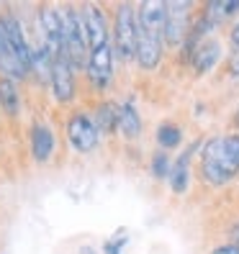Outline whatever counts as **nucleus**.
Segmentation results:
<instances>
[{
    "instance_id": "39448f33",
    "label": "nucleus",
    "mask_w": 239,
    "mask_h": 254,
    "mask_svg": "<svg viewBox=\"0 0 239 254\" xmlns=\"http://www.w3.org/2000/svg\"><path fill=\"white\" fill-rule=\"evenodd\" d=\"M193 18H196V5L188 3V0L165 3V47L170 49L183 47L193 28Z\"/></svg>"
},
{
    "instance_id": "ddd939ff",
    "label": "nucleus",
    "mask_w": 239,
    "mask_h": 254,
    "mask_svg": "<svg viewBox=\"0 0 239 254\" xmlns=\"http://www.w3.org/2000/svg\"><path fill=\"white\" fill-rule=\"evenodd\" d=\"M196 149H198V144H193L190 149L180 152V157L172 162V170H170L167 180H170V190L177 192V195H183V192L188 190V185H190V159H193V154H196Z\"/></svg>"
},
{
    "instance_id": "412c9836",
    "label": "nucleus",
    "mask_w": 239,
    "mask_h": 254,
    "mask_svg": "<svg viewBox=\"0 0 239 254\" xmlns=\"http://www.w3.org/2000/svg\"><path fill=\"white\" fill-rule=\"evenodd\" d=\"M208 254H239V244L237 242H224V244L214 247Z\"/></svg>"
},
{
    "instance_id": "4468645a",
    "label": "nucleus",
    "mask_w": 239,
    "mask_h": 254,
    "mask_svg": "<svg viewBox=\"0 0 239 254\" xmlns=\"http://www.w3.org/2000/svg\"><path fill=\"white\" fill-rule=\"evenodd\" d=\"M219 59H221V44L216 39H206L203 44H198V49L190 54L188 62L193 64V69H196L198 74H203L208 69H214Z\"/></svg>"
},
{
    "instance_id": "f257e3e1",
    "label": "nucleus",
    "mask_w": 239,
    "mask_h": 254,
    "mask_svg": "<svg viewBox=\"0 0 239 254\" xmlns=\"http://www.w3.org/2000/svg\"><path fill=\"white\" fill-rule=\"evenodd\" d=\"M137 64L144 72H152L159 67L162 54H165V3L159 0H147L137 5Z\"/></svg>"
},
{
    "instance_id": "a211bd4d",
    "label": "nucleus",
    "mask_w": 239,
    "mask_h": 254,
    "mask_svg": "<svg viewBox=\"0 0 239 254\" xmlns=\"http://www.w3.org/2000/svg\"><path fill=\"white\" fill-rule=\"evenodd\" d=\"M157 144H159L162 152H167V149H177V146L183 144V131H180V126L172 124V121H162V124L157 126Z\"/></svg>"
},
{
    "instance_id": "5701e85b",
    "label": "nucleus",
    "mask_w": 239,
    "mask_h": 254,
    "mask_svg": "<svg viewBox=\"0 0 239 254\" xmlns=\"http://www.w3.org/2000/svg\"><path fill=\"white\" fill-rule=\"evenodd\" d=\"M229 72L239 77V52H234V54H232V59H229Z\"/></svg>"
},
{
    "instance_id": "dca6fc26",
    "label": "nucleus",
    "mask_w": 239,
    "mask_h": 254,
    "mask_svg": "<svg viewBox=\"0 0 239 254\" xmlns=\"http://www.w3.org/2000/svg\"><path fill=\"white\" fill-rule=\"evenodd\" d=\"M0 108H3L10 118H16L21 113V93H18V82L13 77L0 74Z\"/></svg>"
},
{
    "instance_id": "aec40b11",
    "label": "nucleus",
    "mask_w": 239,
    "mask_h": 254,
    "mask_svg": "<svg viewBox=\"0 0 239 254\" xmlns=\"http://www.w3.org/2000/svg\"><path fill=\"white\" fill-rule=\"evenodd\" d=\"M124 244H126V236L118 234L116 239L106 242V247H103V254H121V252H124Z\"/></svg>"
},
{
    "instance_id": "6e6552de",
    "label": "nucleus",
    "mask_w": 239,
    "mask_h": 254,
    "mask_svg": "<svg viewBox=\"0 0 239 254\" xmlns=\"http://www.w3.org/2000/svg\"><path fill=\"white\" fill-rule=\"evenodd\" d=\"M0 23H3L5 34H8V41H10L13 52L18 54L23 69L31 72V67H34V47H31V44H28V39H26V31H23L21 18H18L13 10L5 8V10H0Z\"/></svg>"
},
{
    "instance_id": "423d86ee",
    "label": "nucleus",
    "mask_w": 239,
    "mask_h": 254,
    "mask_svg": "<svg viewBox=\"0 0 239 254\" xmlns=\"http://www.w3.org/2000/svg\"><path fill=\"white\" fill-rule=\"evenodd\" d=\"M67 141L72 144L75 152L90 154L93 149L98 146V141H100V131L95 126V118L82 113V111L72 113L67 118Z\"/></svg>"
},
{
    "instance_id": "2eb2a0df",
    "label": "nucleus",
    "mask_w": 239,
    "mask_h": 254,
    "mask_svg": "<svg viewBox=\"0 0 239 254\" xmlns=\"http://www.w3.org/2000/svg\"><path fill=\"white\" fill-rule=\"evenodd\" d=\"M118 131L126 139H137L142 133V116L134 100H121L118 103Z\"/></svg>"
},
{
    "instance_id": "6ab92c4d",
    "label": "nucleus",
    "mask_w": 239,
    "mask_h": 254,
    "mask_svg": "<svg viewBox=\"0 0 239 254\" xmlns=\"http://www.w3.org/2000/svg\"><path fill=\"white\" fill-rule=\"evenodd\" d=\"M170 170H172V162H170L167 152L157 149L155 157H152V175L157 177V180H165V177H170Z\"/></svg>"
},
{
    "instance_id": "7ed1b4c3",
    "label": "nucleus",
    "mask_w": 239,
    "mask_h": 254,
    "mask_svg": "<svg viewBox=\"0 0 239 254\" xmlns=\"http://www.w3.org/2000/svg\"><path fill=\"white\" fill-rule=\"evenodd\" d=\"M62 13V34H65V54L70 57V62L75 69H87L90 62V47H87V34L82 23L80 5H59Z\"/></svg>"
},
{
    "instance_id": "1a4fd4ad",
    "label": "nucleus",
    "mask_w": 239,
    "mask_h": 254,
    "mask_svg": "<svg viewBox=\"0 0 239 254\" xmlns=\"http://www.w3.org/2000/svg\"><path fill=\"white\" fill-rule=\"evenodd\" d=\"M80 13H82V23H85V34H87V47L98 49L103 44L111 41V34H108V13L103 10L100 5L95 3H82L80 5Z\"/></svg>"
},
{
    "instance_id": "9d476101",
    "label": "nucleus",
    "mask_w": 239,
    "mask_h": 254,
    "mask_svg": "<svg viewBox=\"0 0 239 254\" xmlns=\"http://www.w3.org/2000/svg\"><path fill=\"white\" fill-rule=\"evenodd\" d=\"M49 87L57 98V103H70L75 98V67L70 62V57L62 52L52 62V80Z\"/></svg>"
},
{
    "instance_id": "b1692460",
    "label": "nucleus",
    "mask_w": 239,
    "mask_h": 254,
    "mask_svg": "<svg viewBox=\"0 0 239 254\" xmlns=\"http://www.w3.org/2000/svg\"><path fill=\"white\" fill-rule=\"evenodd\" d=\"M232 236H234V239H232V242H237V244H239V223H237V226H234V231H232Z\"/></svg>"
},
{
    "instance_id": "f3484780",
    "label": "nucleus",
    "mask_w": 239,
    "mask_h": 254,
    "mask_svg": "<svg viewBox=\"0 0 239 254\" xmlns=\"http://www.w3.org/2000/svg\"><path fill=\"white\" fill-rule=\"evenodd\" d=\"M95 126L103 133H111L118 128V103L113 100H100L95 108Z\"/></svg>"
},
{
    "instance_id": "393cba45",
    "label": "nucleus",
    "mask_w": 239,
    "mask_h": 254,
    "mask_svg": "<svg viewBox=\"0 0 239 254\" xmlns=\"http://www.w3.org/2000/svg\"><path fill=\"white\" fill-rule=\"evenodd\" d=\"M234 126L239 128V108H237V113H234Z\"/></svg>"
},
{
    "instance_id": "0eeeda50",
    "label": "nucleus",
    "mask_w": 239,
    "mask_h": 254,
    "mask_svg": "<svg viewBox=\"0 0 239 254\" xmlns=\"http://www.w3.org/2000/svg\"><path fill=\"white\" fill-rule=\"evenodd\" d=\"M113 39L108 44H103V47L93 49L90 52V62H87V82H90L93 90L103 93L111 87V80H113Z\"/></svg>"
},
{
    "instance_id": "9b49d317",
    "label": "nucleus",
    "mask_w": 239,
    "mask_h": 254,
    "mask_svg": "<svg viewBox=\"0 0 239 254\" xmlns=\"http://www.w3.org/2000/svg\"><path fill=\"white\" fill-rule=\"evenodd\" d=\"M52 152H54V133L47 121L36 118L31 124V157L36 164H44V162H49Z\"/></svg>"
},
{
    "instance_id": "20e7f679",
    "label": "nucleus",
    "mask_w": 239,
    "mask_h": 254,
    "mask_svg": "<svg viewBox=\"0 0 239 254\" xmlns=\"http://www.w3.org/2000/svg\"><path fill=\"white\" fill-rule=\"evenodd\" d=\"M137 36H139L137 5L118 3L113 10V34H111L118 62H124V64L137 62Z\"/></svg>"
},
{
    "instance_id": "4be33fe9",
    "label": "nucleus",
    "mask_w": 239,
    "mask_h": 254,
    "mask_svg": "<svg viewBox=\"0 0 239 254\" xmlns=\"http://www.w3.org/2000/svg\"><path fill=\"white\" fill-rule=\"evenodd\" d=\"M229 44L234 47V52H239V18H234V23L229 28Z\"/></svg>"
},
{
    "instance_id": "f8f14e48",
    "label": "nucleus",
    "mask_w": 239,
    "mask_h": 254,
    "mask_svg": "<svg viewBox=\"0 0 239 254\" xmlns=\"http://www.w3.org/2000/svg\"><path fill=\"white\" fill-rule=\"evenodd\" d=\"M0 74H5V77H13V80H23L26 77V69H23V64H21V59H18V54L13 52V47H10V41H8V34H5V28H3V23H0Z\"/></svg>"
},
{
    "instance_id": "f03ea898",
    "label": "nucleus",
    "mask_w": 239,
    "mask_h": 254,
    "mask_svg": "<svg viewBox=\"0 0 239 254\" xmlns=\"http://www.w3.org/2000/svg\"><path fill=\"white\" fill-rule=\"evenodd\" d=\"M198 172H201V180L211 188H224L239 175V167L229 154L227 136H214L201 146Z\"/></svg>"
}]
</instances>
